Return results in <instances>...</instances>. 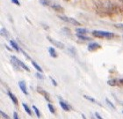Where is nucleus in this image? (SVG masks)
Wrapping results in <instances>:
<instances>
[{"label":"nucleus","mask_w":123,"mask_h":119,"mask_svg":"<svg viewBox=\"0 0 123 119\" xmlns=\"http://www.w3.org/2000/svg\"><path fill=\"white\" fill-rule=\"evenodd\" d=\"M95 12L101 17L123 14V0H92Z\"/></svg>","instance_id":"1"},{"label":"nucleus","mask_w":123,"mask_h":119,"mask_svg":"<svg viewBox=\"0 0 123 119\" xmlns=\"http://www.w3.org/2000/svg\"><path fill=\"white\" fill-rule=\"evenodd\" d=\"M92 35L97 38H107V39H112L115 36V34L111 32L106 31H99V30H94L92 31Z\"/></svg>","instance_id":"2"},{"label":"nucleus","mask_w":123,"mask_h":119,"mask_svg":"<svg viewBox=\"0 0 123 119\" xmlns=\"http://www.w3.org/2000/svg\"><path fill=\"white\" fill-rule=\"evenodd\" d=\"M11 61H12V64L15 67H17V69H18V70H19L20 68H22L24 70H26V72H30V69L28 68V66L26 65L22 61L18 59V58L16 57H14V56H12V57H11Z\"/></svg>","instance_id":"3"},{"label":"nucleus","mask_w":123,"mask_h":119,"mask_svg":"<svg viewBox=\"0 0 123 119\" xmlns=\"http://www.w3.org/2000/svg\"><path fill=\"white\" fill-rule=\"evenodd\" d=\"M60 19H61L62 20L65 21V22H68V23H70L72 25H74V26H81V23L78 22L77 20H75L73 18H70V17H67V16H58Z\"/></svg>","instance_id":"4"},{"label":"nucleus","mask_w":123,"mask_h":119,"mask_svg":"<svg viewBox=\"0 0 123 119\" xmlns=\"http://www.w3.org/2000/svg\"><path fill=\"white\" fill-rule=\"evenodd\" d=\"M47 39L49 40V42L50 43H52L54 46H55L56 48H58V49H64V44L62 43V42H61V41H56V40H55V39H53V38H51L50 36H47Z\"/></svg>","instance_id":"5"},{"label":"nucleus","mask_w":123,"mask_h":119,"mask_svg":"<svg viewBox=\"0 0 123 119\" xmlns=\"http://www.w3.org/2000/svg\"><path fill=\"white\" fill-rule=\"evenodd\" d=\"M37 92H38L39 93H41V94H42V95L45 97V99H46V101H50L51 100H50V95H49V93L47 92V91H45L43 89V88L40 87V86H38L37 87Z\"/></svg>","instance_id":"6"},{"label":"nucleus","mask_w":123,"mask_h":119,"mask_svg":"<svg viewBox=\"0 0 123 119\" xmlns=\"http://www.w3.org/2000/svg\"><path fill=\"white\" fill-rule=\"evenodd\" d=\"M101 49V45L97 42H92L88 45V50L89 51H96L97 49Z\"/></svg>","instance_id":"7"},{"label":"nucleus","mask_w":123,"mask_h":119,"mask_svg":"<svg viewBox=\"0 0 123 119\" xmlns=\"http://www.w3.org/2000/svg\"><path fill=\"white\" fill-rule=\"evenodd\" d=\"M18 86H19V87H20L21 91L23 92L24 94H26L27 95L28 94V92H27V89H26V82L23 81V80H21L18 82Z\"/></svg>","instance_id":"8"},{"label":"nucleus","mask_w":123,"mask_h":119,"mask_svg":"<svg viewBox=\"0 0 123 119\" xmlns=\"http://www.w3.org/2000/svg\"><path fill=\"white\" fill-rule=\"evenodd\" d=\"M60 105H61V107L62 108V109L63 110H65V111H69V110H70V106L69 105H68V104L66 103V102H64L63 101H60Z\"/></svg>","instance_id":"9"},{"label":"nucleus","mask_w":123,"mask_h":119,"mask_svg":"<svg viewBox=\"0 0 123 119\" xmlns=\"http://www.w3.org/2000/svg\"><path fill=\"white\" fill-rule=\"evenodd\" d=\"M49 54H50V56H51L52 57H54V58H56V57H58V54L56 53L55 49L54 48H52V47L49 48Z\"/></svg>","instance_id":"10"},{"label":"nucleus","mask_w":123,"mask_h":119,"mask_svg":"<svg viewBox=\"0 0 123 119\" xmlns=\"http://www.w3.org/2000/svg\"><path fill=\"white\" fill-rule=\"evenodd\" d=\"M8 95H9V97L11 98V100L12 101L13 103L16 104V105L18 104V99H17V97H16V96L14 95L12 92H10V91H9V92H8Z\"/></svg>","instance_id":"11"},{"label":"nucleus","mask_w":123,"mask_h":119,"mask_svg":"<svg viewBox=\"0 0 123 119\" xmlns=\"http://www.w3.org/2000/svg\"><path fill=\"white\" fill-rule=\"evenodd\" d=\"M51 7H52V9H54L55 11L59 12V13H63L64 12L63 8L62 7L61 5H52Z\"/></svg>","instance_id":"12"},{"label":"nucleus","mask_w":123,"mask_h":119,"mask_svg":"<svg viewBox=\"0 0 123 119\" xmlns=\"http://www.w3.org/2000/svg\"><path fill=\"white\" fill-rule=\"evenodd\" d=\"M10 44H11V46L12 47V48L14 49H15L16 51L18 52V51H20V50H21V49L18 46V44L16 43V42L14 41H10Z\"/></svg>","instance_id":"13"},{"label":"nucleus","mask_w":123,"mask_h":119,"mask_svg":"<svg viewBox=\"0 0 123 119\" xmlns=\"http://www.w3.org/2000/svg\"><path fill=\"white\" fill-rule=\"evenodd\" d=\"M84 98H85L86 100H88V101H92V102H93V103H96V104H98V105H99L100 107L102 106L101 104L99 103V102H98L96 100H95L94 98H92V97H91V96H88V95H84Z\"/></svg>","instance_id":"14"},{"label":"nucleus","mask_w":123,"mask_h":119,"mask_svg":"<svg viewBox=\"0 0 123 119\" xmlns=\"http://www.w3.org/2000/svg\"><path fill=\"white\" fill-rule=\"evenodd\" d=\"M76 32H77V34H83V35H85V34H87L89 31L85 28H77L76 29Z\"/></svg>","instance_id":"15"},{"label":"nucleus","mask_w":123,"mask_h":119,"mask_svg":"<svg viewBox=\"0 0 123 119\" xmlns=\"http://www.w3.org/2000/svg\"><path fill=\"white\" fill-rule=\"evenodd\" d=\"M32 65H33V67L35 68V69H36V70H37V71H38V72H40V73H43V70L41 69V66H40V65H39L38 64H37V63H36V62H34V61H33V60H32Z\"/></svg>","instance_id":"16"},{"label":"nucleus","mask_w":123,"mask_h":119,"mask_svg":"<svg viewBox=\"0 0 123 119\" xmlns=\"http://www.w3.org/2000/svg\"><path fill=\"white\" fill-rule=\"evenodd\" d=\"M22 105H23V108H24V109L26 110V113H27L29 116H32V115H33V113H32V111H31V109H30V108L28 107V105H27V104H26V103H23Z\"/></svg>","instance_id":"17"},{"label":"nucleus","mask_w":123,"mask_h":119,"mask_svg":"<svg viewBox=\"0 0 123 119\" xmlns=\"http://www.w3.org/2000/svg\"><path fill=\"white\" fill-rule=\"evenodd\" d=\"M77 36L79 38V39L83 40V41H92V38H90V37H87L85 36V35H83V34H77Z\"/></svg>","instance_id":"18"},{"label":"nucleus","mask_w":123,"mask_h":119,"mask_svg":"<svg viewBox=\"0 0 123 119\" xmlns=\"http://www.w3.org/2000/svg\"><path fill=\"white\" fill-rule=\"evenodd\" d=\"M1 35H2V36H5V38H8L9 35H10V34H9V32L5 28H2L1 29Z\"/></svg>","instance_id":"19"},{"label":"nucleus","mask_w":123,"mask_h":119,"mask_svg":"<svg viewBox=\"0 0 123 119\" xmlns=\"http://www.w3.org/2000/svg\"><path fill=\"white\" fill-rule=\"evenodd\" d=\"M119 83V81L117 79H110L107 81V84L109 86H116L117 84Z\"/></svg>","instance_id":"20"},{"label":"nucleus","mask_w":123,"mask_h":119,"mask_svg":"<svg viewBox=\"0 0 123 119\" xmlns=\"http://www.w3.org/2000/svg\"><path fill=\"white\" fill-rule=\"evenodd\" d=\"M33 109L34 110V113H35V115L37 116V117H39V118H40V117H41V113H40V110H39V109H37L34 105H33Z\"/></svg>","instance_id":"21"},{"label":"nucleus","mask_w":123,"mask_h":119,"mask_svg":"<svg viewBox=\"0 0 123 119\" xmlns=\"http://www.w3.org/2000/svg\"><path fill=\"white\" fill-rule=\"evenodd\" d=\"M48 107H49V109L50 110V112H51L52 114H55V109L54 106H53L51 103H49V104H48Z\"/></svg>","instance_id":"22"},{"label":"nucleus","mask_w":123,"mask_h":119,"mask_svg":"<svg viewBox=\"0 0 123 119\" xmlns=\"http://www.w3.org/2000/svg\"><path fill=\"white\" fill-rule=\"evenodd\" d=\"M105 101H106V103L108 104V105H109V106L111 107V108H112V109H115L116 108H115V106H114V105H113V102H112V101H109V100H108V99H105Z\"/></svg>","instance_id":"23"},{"label":"nucleus","mask_w":123,"mask_h":119,"mask_svg":"<svg viewBox=\"0 0 123 119\" xmlns=\"http://www.w3.org/2000/svg\"><path fill=\"white\" fill-rule=\"evenodd\" d=\"M0 114H1V116H2V117H4V118H5V119H11L10 117H9L8 115L5 114V112L3 111V110H1V111H0Z\"/></svg>","instance_id":"24"},{"label":"nucleus","mask_w":123,"mask_h":119,"mask_svg":"<svg viewBox=\"0 0 123 119\" xmlns=\"http://www.w3.org/2000/svg\"><path fill=\"white\" fill-rule=\"evenodd\" d=\"M40 3H41V5H49V2L48 1V0H40Z\"/></svg>","instance_id":"25"},{"label":"nucleus","mask_w":123,"mask_h":119,"mask_svg":"<svg viewBox=\"0 0 123 119\" xmlns=\"http://www.w3.org/2000/svg\"><path fill=\"white\" fill-rule=\"evenodd\" d=\"M114 26L115 27H117V28L121 29V30H122L123 31V24H115L114 25Z\"/></svg>","instance_id":"26"},{"label":"nucleus","mask_w":123,"mask_h":119,"mask_svg":"<svg viewBox=\"0 0 123 119\" xmlns=\"http://www.w3.org/2000/svg\"><path fill=\"white\" fill-rule=\"evenodd\" d=\"M35 75H36V77L38 79H44V76L42 75V74H41L40 73H37Z\"/></svg>","instance_id":"27"},{"label":"nucleus","mask_w":123,"mask_h":119,"mask_svg":"<svg viewBox=\"0 0 123 119\" xmlns=\"http://www.w3.org/2000/svg\"><path fill=\"white\" fill-rule=\"evenodd\" d=\"M49 79H51V81H52V83H53V85L55 86H57V82L55 81V80L54 79L52 78V77H49Z\"/></svg>","instance_id":"28"},{"label":"nucleus","mask_w":123,"mask_h":119,"mask_svg":"<svg viewBox=\"0 0 123 119\" xmlns=\"http://www.w3.org/2000/svg\"><path fill=\"white\" fill-rule=\"evenodd\" d=\"M11 1H12L13 4H15V5H18V6L20 5V3H19V1H18V0H11Z\"/></svg>","instance_id":"29"},{"label":"nucleus","mask_w":123,"mask_h":119,"mask_svg":"<svg viewBox=\"0 0 123 119\" xmlns=\"http://www.w3.org/2000/svg\"><path fill=\"white\" fill-rule=\"evenodd\" d=\"M95 117H96V118H97V119H104L99 114H98V112H96V113H95Z\"/></svg>","instance_id":"30"},{"label":"nucleus","mask_w":123,"mask_h":119,"mask_svg":"<svg viewBox=\"0 0 123 119\" xmlns=\"http://www.w3.org/2000/svg\"><path fill=\"white\" fill-rule=\"evenodd\" d=\"M20 51H21V52H22V53H23V55H24V56H26V58H27V59H30V57H29V56H28V55H27V54H26V52H25V51H24V50H23V49H21V50H20Z\"/></svg>","instance_id":"31"},{"label":"nucleus","mask_w":123,"mask_h":119,"mask_svg":"<svg viewBox=\"0 0 123 119\" xmlns=\"http://www.w3.org/2000/svg\"><path fill=\"white\" fill-rule=\"evenodd\" d=\"M13 119H19L18 114H17L16 112H14V113H13Z\"/></svg>","instance_id":"32"},{"label":"nucleus","mask_w":123,"mask_h":119,"mask_svg":"<svg viewBox=\"0 0 123 119\" xmlns=\"http://www.w3.org/2000/svg\"><path fill=\"white\" fill-rule=\"evenodd\" d=\"M82 117H83V119H87L86 117H85V116L84 114H82Z\"/></svg>","instance_id":"33"},{"label":"nucleus","mask_w":123,"mask_h":119,"mask_svg":"<svg viewBox=\"0 0 123 119\" xmlns=\"http://www.w3.org/2000/svg\"><path fill=\"white\" fill-rule=\"evenodd\" d=\"M65 1H69V0H65Z\"/></svg>","instance_id":"34"},{"label":"nucleus","mask_w":123,"mask_h":119,"mask_svg":"<svg viewBox=\"0 0 123 119\" xmlns=\"http://www.w3.org/2000/svg\"><path fill=\"white\" fill-rule=\"evenodd\" d=\"M122 105H123V102H122Z\"/></svg>","instance_id":"35"},{"label":"nucleus","mask_w":123,"mask_h":119,"mask_svg":"<svg viewBox=\"0 0 123 119\" xmlns=\"http://www.w3.org/2000/svg\"><path fill=\"white\" fill-rule=\"evenodd\" d=\"M122 113H123V111H122Z\"/></svg>","instance_id":"36"}]
</instances>
